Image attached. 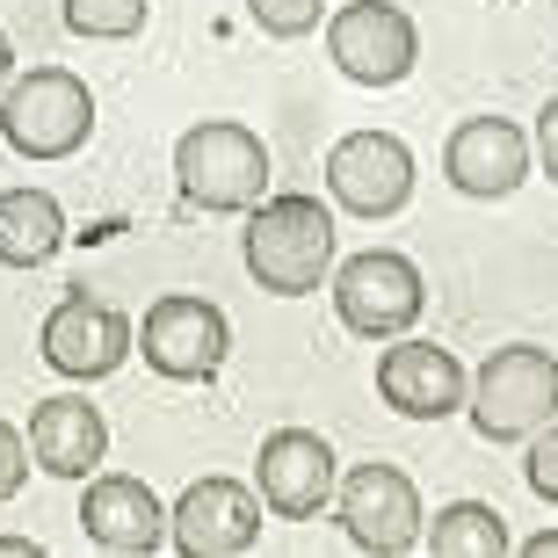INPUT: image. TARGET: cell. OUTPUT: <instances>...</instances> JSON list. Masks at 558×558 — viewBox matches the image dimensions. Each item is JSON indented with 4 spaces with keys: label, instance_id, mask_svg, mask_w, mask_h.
<instances>
[{
    "label": "cell",
    "instance_id": "cell-1",
    "mask_svg": "<svg viewBox=\"0 0 558 558\" xmlns=\"http://www.w3.org/2000/svg\"><path fill=\"white\" fill-rule=\"evenodd\" d=\"M333 269V210L305 189L262 196L247 218V276L269 298H305Z\"/></svg>",
    "mask_w": 558,
    "mask_h": 558
},
{
    "label": "cell",
    "instance_id": "cell-2",
    "mask_svg": "<svg viewBox=\"0 0 558 558\" xmlns=\"http://www.w3.org/2000/svg\"><path fill=\"white\" fill-rule=\"evenodd\" d=\"M472 428L486 442H530L558 414V355L537 341H508L472 371Z\"/></svg>",
    "mask_w": 558,
    "mask_h": 558
},
{
    "label": "cell",
    "instance_id": "cell-3",
    "mask_svg": "<svg viewBox=\"0 0 558 558\" xmlns=\"http://www.w3.org/2000/svg\"><path fill=\"white\" fill-rule=\"evenodd\" d=\"M0 131H8V145L22 160H65L95 131V95L65 65H29V73H15L0 87Z\"/></svg>",
    "mask_w": 558,
    "mask_h": 558
},
{
    "label": "cell",
    "instance_id": "cell-4",
    "mask_svg": "<svg viewBox=\"0 0 558 558\" xmlns=\"http://www.w3.org/2000/svg\"><path fill=\"white\" fill-rule=\"evenodd\" d=\"M174 182L196 210H254L262 204V189H269V145L254 138L247 124H226V117H210V124L182 131L174 145Z\"/></svg>",
    "mask_w": 558,
    "mask_h": 558
},
{
    "label": "cell",
    "instance_id": "cell-5",
    "mask_svg": "<svg viewBox=\"0 0 558 558\" xmlns=\"http://www.w3.org/2000/svg\"><path fill=\"white\" fill-rule=\"evenodd\" d=\"M428 290H421V269L392 247H363L333 269V312L341 327L363 333V341H399V333L421 319Z\"/></svg>",
    "mask_w": 558,
    "mask_h": 558
},
{
    "label": "cell",
    "instance_id": "cell-6",
    "mask_svg": "<svg viewBox=\"0 0 558 558\" xmlns=\"http://www.w3.org/2000/svg\"><path fill=\"white\" fill-rule=\"evenodd\" d=\"M138 349L145 363L174 385H204V377L226 371V349H232V327L226 312L196 298V290H167L145 305V327H138Z\"/></svg>",
    "mask_w": 558,
    "mask_h": 558
},
{
    "label": "cell",
    "instance_id": "cell-7",
    "mask_svg": "<svg viewBox=\"0 0 558 558\" xmlns=\"http://www.w3.org/2000/svg\"><path fill=\"white\" fill-rule=\"evenodd\" d=\"M333 508H341V530H349L355 551L371 558H399L421 544V494L399 464H355L349 478H333Z\"/></svg>",
    "mask_w": 558,
    "mask_h": 558
},
{
    "label": "cell",
    "instance_id": "cell-8",
    "mask_svg": "<svg viewBox=\"0 0 558 558\" xmlns=\"http://www.w3.org/2000/svg\"><path fill=\"white\" fill-rule=\"evenodd\" d=\"M327 51L355 87H399L421 65V29L392 0H349L327 22Z\"/></svg>",
    "mask_w": 558,
    "mask_h": 558
},
{
    "label": "cell",
    "instance_id": "cell-9",
    "mask_svg": "<svg viewBox=\"0 0 558 558\" xmlns=\"http://www.w3.org/2000/svg\"><path fill=\"white\" fill-rule=\"evenodd\" d=\"M327 189L355 218H392L414 204V153L392 131H349L327 153Z\"/></svg>",
    "mask_w": 558,
    "mask_h": 558
},
{
    "label": "cell",
    "instance_id": "cell-10",
    "mask_svg": "<svg viewBox=\"0 0 558 558\" xmlns=\"http://www.w3.org/2000/svg\"><path fill=\"white\" fill-rule=\"evenodd\" d=\"M37 349L44 363L59 377H81V385H95V377L109 371H124V355H131V319L109 298H87V290H73V298H59L51 305V319H44L37 333Z\"/></svg>",
    "mask_w": 558,
    "mask_h": 558
},
{
    "label": "cell",
    "instance_id": "cell-11",
    "mask_svg": "<svg viewBox=\"0 0 558 558\" xmlns=\"http://www.w3.org/2000/svg\"><path fill=\"white\" fill-rule=\"evenodd\" d=\"M167 537L182 544L189 558H240L262 544V494H254L247 478H196L174 500Z\"/></svg>",
    "mask_w": 558,
    "mask_h": 558
},
{
    "label": "cell",
    "instance_id": "cell-12",
    "mask_svg": "<svg viewBox=\"0 0 558 558\" xmlns=\"http://www.w3.org/2000/svg\"><path fill=\"white\" fill-rule=\"evenodd\" d=\"M333 450L327 435L312 428H276L269 442H262V457H254V494H262V508L283 522H312L319 508L333 500Z\"/></svg>",
    "mask_w": 558,
    "mask_h": 558
},
{
    "label": "cell",
    "instance_id": "cell-13",
    "mask_svg": "<svg viewBox=\"0 0 558 558\" xmlns=\"http://www.w3.org/2000/svg\"><path fill=\"white\" fill-rule=\"evenodd\" d=\"M377 392L407 421H442V414L464 407L472 371H464L450 349H435V341H399V349L377 355Z\"/></svg>",
    "mask_w": 558,
    "mask_h": 558
},
{
    "label": "cell",
    "instance_id": "cell-14",
    "mask_svg": "<svg viewBox=\"0 0 558 558\" xmlns=\"http://www.w3.org/2000/svg\"><path fill=\"white\" fill-rule=\"evenodd\" d=\"M81 522H87V544H102L117 558H153L167 544V508L160 494L131 472H87V500H81Z\"/></svg>",
    "mask_w": 558,
    "mask_h": 558
},
{
    "label": "cell",
    "instance_id": "cell-15",
    "mask_svg": "<svg viewBox=\"0 0 558 558\" xmlns=\"http://www.w3.org/2000/svg\"><path fill=\"white\" fill-rule=\"evenodd\" d=\"M442 174L450 189L464 196H515L522 174H530V138H522L508 117H472V124H457L450 145H442Z\"/></svg>",
    "mask_w": 558,
    "mask_h": 558
},
{
    "label": "cell",
    "instance_id": "cell-16",
    "mask_svg": "<svg viewBox=\"0 0 558 558\" xmlns=\"http://www.w3.org/2000/svg\"><path fill=\"white\" fill-rule=\"evenodd\" d=\"M29 457H37V472H51V478H87L95 464H102V450H109V428H102V414L87 407V399H73V392H59V399H37L29 407Z\"/></svg>",
    "mask_w": 558,
    "mask_h": 558
},
{
    "label": "cell",
    "instance_id": "cell-17",
    "mask_svg": "<svg viewBox=\"0 0 558 558\" xmlns=\"http://www.w3.org/2000/svg\"><path fill=\"white\" fill-rule=\"evenodd\" d=\"M65 247V210L51 189H0V269H44Z\"/></svg>",
    "mask_w": 558,
    "mask_h": 558
},
{
    "label": "cell",
    "instance_id": "cell-18",
    "mask_svg": "<svg viewBox=\"0 0 558 558\" xmlns=\"http://www.w3.org/2000/svg\"><path fill=\"white\" fill-rule=\"evenodd\" d=\"M421 537H428L435 558H500L508 551V515L494 500H450V508H435V522H421Z\"/></svg>",
    "mask_w": 558,
    "mask_h": 558
},
{
    "label": "cell",
    "instance_id": "cell-19",
    "mask_svg": "<svg viewBox=\"0 0 558 558\" xmlns=\"http://www.w3.org/2000/svg\"><path fill=\"white\" fill-rule=\"evenodd\" d=\"M153 0H65V29L73 37H95V44H124L145 29Z\"/></svg>",
    "mask_w": 558,
    "mask_h": 558
},
{
    "label": "cell",
    "instance_id": "cell-20",
    "mask_svg": "<svg viewBox=\"0 0 558 558\" xmlns=\"http://www.w3.org/2000/svg\"><path fill=\"white\" fill-rule=\"evenodd\" d=\"M319 8H327V0H247V15L262 22V29H269V37H312V29H319Z\"/></svg>",
    "mask_w": 558,
    "mask_h": 558
},
{
    "label": "cell",
    "instance_id": "cell-21",
    "mask_svg": "<svg viewBox=\"0 0 558 558\" xmlns=\"http://www.w3.org/2000/svg\"><path fill=\"white\" fill-rule=\"evenodd\" d=\"M522 478H530V494L551 500L558 508V414L537 428V442H530V464H522Z\"/></svg>",
    "mask_w": 558,
    "mask_h": 558
},
{
    "label": "cell",
    "instance_id": "cell-22",
    "mask_svg": "<svg viewBox=\"0 0 558 558\" xmlns=\"http://www.w3.org/2000/svg\"><path fill=\"white\" fill-rule=\"evenodd\" d=\"M22 478H29V442H22V435L0 421V500H15Z\"/></svg>",
    "mask_w": 558,
    "mask_h": 558
},
{
    "label": "cell",
    "instance_id": "cell-23",
    "mask_svg": "<svg viewBox=\"0 0 558 558\" xmlns=\"http://www.w3.org/2000/svg\"><path fill=\"white\" fill-rule=\"evenodd\" d=\"M537 160H544V174L558 182V95L537 109Z\"/></svg>",
    "mask_w": 558,
    "mask_h": 558
},
{
    "label": "cell",
    "instance_id": "cell-24",
    "mask_svg": "<svg viewBox=\"0 0 558 558\" xmlns=\"http://www.w3.org/2000/svg\"><path fill=\"white\" fill-rule=\"evenodd\" d=\"M522 558H558V530H537V537L522 544Z\"/></svg>",
    "mask_w": 558,
    "mask_h": 558
},
{
    "label": "cell",
    "instance_id": "cell-25",
    "mask_svg": "<svg viewBox=\"0 0 558 558\" xmlns=\"http://www.w3.org/2000/svg\"><path fill=\"white\" fill-rule=\"evenodd\" d=\"M22 551L37 558V551H44V544H37V537H0V558H22Z\"/></svg>",
    "mask_w": 558,
    "mask_h": 558
},
{
    "label": "cell",
    "instance_id": "cell-26",
    "mask_svg": "<svg viewBox=\"0 0 558 558\" xmlns=\"http://www.w3.org/2000/svg\"><path fill=\"white\" fill-rule=\"evenodd\" d=\"M15 81V51H8V37H0V87Z\"/></svg>",
    "mask_w": 558,
    "mask_h": 558
}]
</instances>
